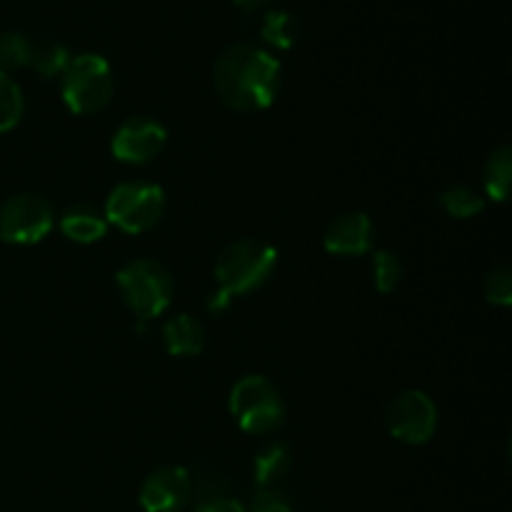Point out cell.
Wrapping results in <instances>:
<instances>
[{"mask_svg":"<svg viewBox=\"0 0 512 512\" xmlns=\"http://www.w3.org/2000/svg\"><path fill=\"white\" fill-rule=\"evenodd\" d=\"M218 98L240 113L270 108L280 90V63L255 45H230L213 65Z\"/></svg>","mask_w":512,"mask_h":512,"instance_id":"6da1fadb","label":"cell"},{"mask_svg":"<svg viewBox=\"0 0 512 512\" xmlns=\"http://www.w3.org/2000/svg\"><path fill=\"white\" fill-rule=\"evenodd\" d=\"M275 265H278V250L263 240L243 238L225 245L213 268L218 288L208 298L210 313H220L233 303V298L263 288L273 278Z\"/></svg>","mask_w":512,"mask_h":512,"instance_id":"7a4b0ae2","label":"cell"},{"mask_svg":"<svg viewBox=\"0 0 512 512\" xmlns=\"http://www.w3.org/2000/svg\"><path fill=\"white\" fill-rule=\"evenodd\" d=\"M115 93L113 70L108 60L98 53L70 55L68 65L60 73V95L75 115L100 113Z\"/></svg>","mask_w":512,"mask_h":512,"instance_id":"3957f363","label":"cell"},{"mask_svg":"<svg viewBox=\"0 0 512 512\" xmlns=\"http://www.w3.org/2000/svg\"><path fill=\"white\" fill-rule=\"evenodd\" d=\"M115 285H118V293L123 298V303L128 305L130 313L140 323L163 315L168 310V305L173 303V278L155 260L138 258L125 263L115 273Z\"/></svg>","mask_w":512,"mask_h":512,"instance_id":"277c9868","label":"cell"},{"mask_svg":"<svg viewBox=\"0 0 512 512\" xmlns=\"http://www.w3.org/2000/svg\"><path fill=\"white\" fill-rule=\"evenodd\" d=\"M230 415L250 435H270L285 423V400L265 375H245L233 385L228 398Z\"/></svg>","mask_w":512,"mask_h":512,"instance_id":"5b68a950","label":"cell"},{"mask_svg":"<svg viewBox=\"0 0 512 512\" xmlns=\"http://www.w3.org/2000/svg\"><path fill=\"white\" fill-rule=\"evenodd\" d=\"M105 220L128 235L153 230L165 215V193L153 183H120L110 190L103 210Z\"/></svg>","mask_w":512,"mask_h":512,"instance_id":"8992f818","label":"cell"},{"mask_svg":"<svg viewBox=\"0 0 512 512\" xmlns=\"http://www.w3.org/2000/svg\"><path fill=\"white\" fill-rule=\"evenodd\" d=\"M55 210L38 193H20L0 205V240L10 245H35L53 230Z\"/></svg>","mask_w":512,"mask_h":512,"instance_id":"52a82bcc","label":"cell"},{"mask_svg":"<svg viewBox=\"0 0 512 512\" xmlns=\"http://www.w3.org/2000/svg\"><path fill=\"white\" fill-rule=\"evenodd\" d=\"M385 425L400 443L425 445L438 430V408L423 390H405L388 405Z\"/></svg>","mask_w":512,"mask_h":512,"instance_id":"ba28073f","label":"cell"},{"mask_svg":"<svg viewBox=\"0 0 512 512\" xmlns=\"http://www.w3.org/2000/svg\"><path fill=\"white\" fill-rule=\"evenodd\" d=\"M165 140H168V133L158 120L148 118V115H135L115 130L110 150L120 163L145 165L163 153Z\"/></svg>","mask_w":512,"mask_h":512,"instance_id":"9c48e42d","label":"cell"},{"mask_svg":"<svg viewBox=\"0 0 512 512\" xmlns=\"http://www.w3.org/2000/svg\"><path fill=\"white\" fill-rule=\"evenodd\" d=\"M193 498V480L180 465H163L153 470L140 485V508L145 512H180Z\"/></svg>","mask_w":512,"mask_h":512,"instance_id":"30bf717a","label":"cell"},{"mask_svg":"<svg viewBox=\"0 0 512 512\" xmlns=\"http://www.w3.org/2000/svg\"><path fill=\"white\" fill-rule=\"evenodd\" d=\"M375 223L368 213L350 210L328 223L323 233V248L330 255H365L373 250Z\"/></svg>","mask_w":512,"mask_h":512,"instance_id":"8fae6325","label":"cell"},{"mask_svg":"<svg viewBox=\"0 0 512 512\" xmlns=\"http://www.w3.org/2000/svg\"><path fill=\"white\" fill-rule=\"evenodd\" d=\"M163 345L173 358H195L205 348L203 323L188 313L173 315L163 325Z\"/></svg>","mask_w":512,"mask_h":512,"instance_id":"7c38bea8","label":"cell"},{"mask_svg":"<svg viewBox=\"0 0 512 512\" xmlns=\"http://www.w3.org/2000/svg\"><path fill=\"white\" fill-rule=\"evenodd\" d=\"M60 230L73 243H98L105 233H108V220L100 210L90 208V205H73L60 215Z\"/></svg>","mask_w":512,"mask_h":512,"instance_id":"4fadbf2b","label":"cell"},{"mask_svg":"<svg viewBox=\"0 0 512 512\" xmlns=\"http://www.w3.org/2000/svg\"><path fill=\"white\" fill-rule=\"evenodd\" d=\"M290 470V448L285 443H268L253 458V478L258 490H280L278 485Z\"/></svg>","mask_w":512,"mask_h":512,"instance_id":"5bb4252c","label":"cell"},{"mask_svg":"<svg viewBox=\"0 0 512 512\" xmlns=\"http://www.w3.org/2000/svg\"><path fill=\"white\" fill-rule=\"evenodd\" d=\"M512 183V150L510 145H500L488 155L483 168V185L485 198L495 203H505Z\"/></svg>","mask_w":512,"mask_h":512,"instance_id":"9a60e30c","label":"cell"},{"mask_svg":"<svg viewBox=\"0 0 512 512\" xmlns=\"http://www.w3.org/2000/svg\"><path fill=\"white\" fill-rule=\"evenodd\" d=\"M260 35L268 45L280 50H288L300 38V20L288 10H268L260 25Z\"/></svg>","mask_w":512,"mask_h":512,"instance_id":"2e32d148","label":"cell"},{"mask_svg":"<svg viewBox=\"0 0 512 512\" xmlns=\"http://www.w3.org/2000/svg\"><path fill=\"white\" fill-rule=\"evenodd\" d=\"M440 208L455 220H468L483 213L485 195L470 185H450L440 193Z\"/></svg>","mask_w":512,"mask_h":512,"instance_id":"e0dca14e","label":"cell"},{"mask_svg":"<svg viewBox=\"0 0 512 512\" xmlns=\"http://www.w3.org/2000/svg\"><path fill=\"white\" fill-rule=\"evenodd\" d=\"M35 40L20 30H5L0 33V70L10 75V70L30 68Z\"/></svg>","mask_w":512,"mask_h":512,"instance_id":"ac0fdd59","label":"cell"},{"mask_svg":"<svg viewBox=\"0 0 512 512\" xmlns=\"http://www.w3.org/2000/svg\"><path fill=\"white\" fill-rule=\"evenodd\" d=\"M25 100L20 85L0 70V133H8L23 120Z\"/></svg>","mask_w":512,"mask_h":512,"instance_id":"d6986e66","label":"cell"},{"mask_svg":"<svg viewBox=\"0 0 512 512\" xmlns=\"http://www.w3.org/2000/svg\"><path fill=\"white\" fill-rule=\"evenodd\" d=\"M68 60L70 53L63 43H55V40H35L30 68L43 75V78H55V75L63 73Z\"/></svg>","mask_w":512,"mask_h":512,"instance_id":"ffe728a7","label":"cell"},{"mask_svg":"<svg viewBox=\"0 0 512 512\" xmlns=\"http://www.w3.org/2000/svg\"><path fill=\"white\" fill-rule=\"evenodd\" d=\"M403 260L398 258V253L393 250H375L373 253V280L375 290L383 295L398 290V285L403 283Z\"/></svg>","mask_w":512,"mask_h":512,"instance_id":"44dd1931","label":"cell"},{"mask_svg":"<svg viewBox=\"0 0 512 512\" xmlns=\"http://www.w3.org/2000/svg\"><path fill=\"white\" fill-rule=\"evenodd\" d=\"M483 293L490 305L508 308L512 303V273L508 265H498V268L488 270L483 280Z\"/></svg>","mask_w":512,"mask_h":512,"instance_id":"7402d4cb","label":"cell"},{"mask_svg":"<svg viewBox=\"0 0 512 512\" xmlns=\"http://www.w3.org/2000/svg\"><path fill=\"white\" fill-rule=\"evenodd\" d=\"M248 512H295L290 500L280 490H255Z\"/></svg>","mask_w":512,"mask_h":512,"instance_id":"603a6c76","label":"cell"},{"mask_svg":"<svg viewBox=\"0 0 512 512\" xmlns=\"http://www.w3.org/2000/svg\"><path fill=\"white\" fill-rule=\"evenodd\" d=\"M195 512H248V510L233 498H213V500H203Z\"/></svg>","mask_w":512,"mask_h":512,"instance_id":"cb8c5ba5","label":"cell"},{"mask_svg":"<svg viewBox=\"0 0 512 512\" xmlns=\"http://www.w3.org/2000/svg\"><path fill=\"white\" fill-rule=\"evenodd\" d=\"M233 3H238L240 8H245V10H253V8H260V5L270 3V0H233Z\"/></svg>","mask_w":512,"mask_h":512,"instance_id":"d4e9b609","label":"cell"}]
</instances>
